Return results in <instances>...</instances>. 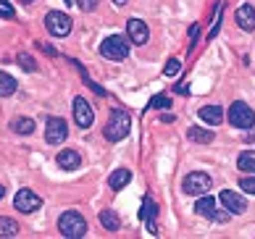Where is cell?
Returning a JSON list of instances; mask_svg holds the SVG:
<instances>
[{
    "mask_svg": "<svg viewBox=\"0 0 255 239\" xmlns=\"http://www.w3.org/2000/svg\"><path fill=\"white\" fill-rule=\"evenodd\" d=\"M129 129H131L129 113H124V111H111V119H108V123H106V129H103V134H106V139H111V142H121V139H127Z\"/></svg>",
    "mask_w": 255,
    "mask_h": 239,
    "instance_id": "cell-1",
    "label": "cell"
},
{
    "mask_svg": "<svg viewBox=\"0 0 255 239\" xmlns=\"http://www.w3.org/2000/svg\"><path fill=\"white\" fill-rule=\"evenodd\" d=\"M58 232L69 239H77V237H84L87 234V221H84V216L77 213V210H66L61 213L58 218Z\"/></svg>",
    "mask_w": 255,
    "mask_h": 239,
    "instance_id": "cell-2",
    "label": "cell"
},
{
    "mask_svg": "<svg viewBox=\"0 0 255 239\" xmlns=\"http://www.w3.org/2000/svg\"><path fill=\"white\" fill-rule=\"evenodd\" d=\"M226 119H229V123L234 129H253V123H255V113L248 103H232L229 105V113H226Z\"/></svg>",
    "mask_w": 255,
    "mask_h": 239,
    "instance_id": "cell-3",
    "label": "cell"
},
{
    "mask_svg": "<svg viewBox=\"0 0 255 239\" xmlns=\"http://www.w3.org/2000/svg\"><path fill=\"white\" fill-rule=\"evenodd\" d=\"M100 55H103V58H108V61H124L127 55H129L127 37H119V34L106 37L103 45H100Z\"/></svg>",
    "mask_w": 255,
    "mask_h": 239,
    "instance_id": "cell-4",
    "label": "cell"
},
{
    "mask_svg": "<svg viewBox=\"0 0 255 239\" xmlns=\"http://www.w3.org/2000/svg\"><path fill=\"white\" fill-rule=\"evenodd\" d=\"M211 184H213L211 176L203 174V171H195V174H187V176H184L182 189H184L187 195H195V197H197V195H205L208 189H211Z\"/></svg>",
    "mask_w": 255,
    "mask_h": 239,
    "instance_id": "cell-5",
    "label": "cell"
},
{
    "mask_svg": "<svg viewBox=\"0 0 255 239\" xmlns=\"http://www.w3.org/2000/svg\"><path fill=\"white\" fill-rule=\"evenodd\" d=\"M45 26H48V32L55 34V37H66L71 32V18L61 11H50L45 16Z\"/></svg>",
    "mask_w": 255,
    "mask_h": 239,
    "instance_id": "cell-6",
    "label": "cell"
},
{
    "mask_svg": "<svg viewBox=\"0 0 255 239\" xmlns=\"http://www.w3.org/2000/svg\"><path fill=\"white\" fill-rule=\"evenodd\" d=\"M13 205H16L18 213H34V210L42 205V200H40V195H34L32 189H18L16 197H13Z\"/></svg>",
    "mask_w": 255,
    "mask_h": 239,
    "instance_id": "cell-7",
    "label": "cell"
},
{
    "mask_svg": "<svg viewBox=\"0 0 255 239\" xmlns=\"http://www.w3.org/2000/svg\"><path fill=\"white\" fill-rule=\"evenodd\" d=\"M66 134H69V129H66L63 119H48V123H45V139H48V145H61Z\"/></svg>",
    "mask_w": 255,
    "mask_h": 239,
    "instance_id": "cell-8",
    "label": "cell"
},
{
    "mask_svg": "<svg viewBox=\"0 0 255 239\" xmlns=\"http://www.w3.org/2000/svg\"><path fill=\"white\" fill-rule=\"evenodd\" d=\"M74 121H77V126H82V129L92 126V121H95V111L90 108V103L84 98L74 100Z\"/></svg>",
    "mask_w": 255,
    "mask_h": 239,
    "instance_id": "cell-9",
    "label": "cell"
},
{
    "mask_svg": "<svg viewBox=\"0 0 255 239\" xmlns=\"http://www.w3.org/2000/svg\"><path fill=\"white\" fill-rule=\"evenodd\" d=\"M127 34H129V40L134 42V45H145L150 40L147 24L139 21V18H129V21H127Z\"/></svg>",
    "mask_w": 255,
    "mask_h": 239,
    "instance_id": "cell-10",
    "label": "cell"
},
{
    "mask_svg": "<svg viewBox=\"0 0 255 239\" xmlns=\"http://www.w3.org/2000/svg\"><path fill=\"white\" fill-rule=\"evenodd\" d=\"M219 203L226 208V210H232V213H245V208H248V203H245V197L237 195L234 189H224V192L219 195Z\"/></svg>",
    "mask_w": 255,
    "mask_h": 239,
    "instance_id": "cell-11",
    "label": "cell"
},
{
    "mask_svg": "<svg viewBox=\"0 0 255 239\" xmlns=\"http://www.w3.org/2000/svg\"><path fill=\"white\" fill-rule=\"evenodd\" d=\"M197 116H200V121L208 123V126H219V123L224 121V111L219 108V105H203Z\"/></svg>",
    "mask_w": 255,
    "mask_h": 239,
    "instance_id": "cell-12",
    "label": "cell"
},
{
    "mask_svg": "<svg viewBox=\"0 0 255 239\" xmlns=\"http://www.w3.org/2000/svg\"><path fill=\"white\" fill-rule=\"evenodd\" d=\"M237 26L245 32H253L255 29V8L253 5H240V11H237Z\"/></svg>",
    "mask_w": 255,
    "mask_h": 239,
    "instance_id": "cell-13",
    "label": "cell"
},
{
    "mask_svg": "<svg viewBox=\"0 0 255 239\" xmlns=\"http://www.w3.org/2000/svg\"><path fill=\"white\" fill-rule=\"evenodd\" d=\"M55 160H58V166H61L63 171H74V168L82 166V158H79L77 150H61Z\"/></svg>",
    "mask_w": 255,
    "mask_h": 239,
    "instance_id": "cell-14",
    "label": "cell"
},
{
    "mask_svg": "<svg viewBox=\"0 0 255 239\" xmlns=\"http://www.w3.org/2000/svg\"><path fill=\"white\" fill-rule=\"evenodd\" d=\"M129 181H131V174H129V171H127V168H116V171H113V174L108 176V187H111V189H124Z\"/></svg>",
    "mask_w": 255,
    "mask_h": 239,
    "instance_id": "cell-15",
    "label": "cell"
},
{
    "mask_svg": "<svg viewBox=\"0 0 255 239\" xmlns=\"http://www.w3.org/2000/svg\"><path fill=\"white\" fill-rule=\"evenodd\" d=\"M219 208V203H216V197H200L195 203V213L197 216H205V218H211V213Z\"/></svg>",
    "mask_w": 255,
    "mask_h": 239,
    "instance_id": "cell-16",
    "label": "cell"
},
{
    "mask_svg": "<svg viewBox=\"0 0 255 239\" xmlns=\"http://www.w3.org/2000/svg\"><path fill=\"white\" fill-rule=\"evenodd\" d=\"M187 137H190L192 142H197V145H208V142L213 139V131H208L203 126H190L187 129Z\"/></svg>",
    "mask_w": 255,
    "mask_h": 239,
    "instance_id": "cell-17",
    "label": "cell"
},
{
    "mask_svg": "<svg viewBox=\"0 0 255 239\" xmlns=\"http://www.w3.org/2000/svg\"><path fill=\"white\" fill-rule=\"evenodd\" d=\"M13 92H16V79L11 74L0 71V98H11Z\"/></svg>",
    "mask_w": 255,
    "mask_h": 239,
    "instance_id": "cell-18",
    "label": "cell"
},
{
    "mask_svg": "<svg viewBox=\"0 0 255 239\" xmlns=\"http://www.w3.org/2000/svg\"><path fill=\"white\" fill-rule=\"evenodd\" d=\"M100 224H103V229H108V232H119V229H121V221H119V216L113 213V210H103V213H100Z\"/></svg>",
    "mask_w": 255,
    "mask_h": 239,
    "instance_id": "cell-19",
    "label": "cell"
},
{
    "mask_svg": "<svg viewBox=\"0 0 255 239\" xmlns=\"http://www.w3.org/2000/svg\"><path fill=\"white\" fill-rule=\"evenodd\" d=\"M237 168L245 171V174H255V152H242V155L237 158Z\"/></svg>",
    "mask_w": 255,
    "mask_h": 239,
    "instance_id": "cell-20",
    "label": "cell"
},
{
    "mask_svg": "<svg viewBox=\"0 0 255 239\" xmlns=\"http://www.w3.org/2000/svg\"><path fill=\"white\" fill-rule=\"evenodd\" d=\"M11 129L16 131V134H32V131H34V121H32V119H24V116H18V119H13Z\"/></svg>",
    "mask_w": 255,
    "mask_h": 239,
    "instance_id": "cell-21",
    "label": "cell"
},
{
    "mask_svg": "<svg viewBox=\"0 0 255 239\" xmlns=\"http://www.w3.org/2000/svg\"><path fill=\"white\" fill-rule=\"evenodd\" d=\"M155 213H158V205L153 203L150 197H145V203H142V210H139V221H153L155 218Z\"/></svg>",
    "mask_w": 255,
    "mask_h": 239,
    "instance_id": "cell-22",
    "label": "cell"
},
{
    "mask_svg": "<svg viewBox=\"0 0 255 239\" xmlns=\"http://www.w3.org/2000/svg\"><path fill=\"white\" fill-rule=\"evenodd\" d=\"M16 234H18V224L13 218L0 216V237H16Z\"/></svg>",
    "mask_w": 255,
    "mask_h": 239,
    "instance_id": "cell-23",
    "label": "cell"
},
{
    "mask_svg": "<svg viewBox=\"0 0 255 239\" xmlns=\"http://www.w3.org/2000/svg\"><path fill=\"white\" fill-rule=\"evenodd\" d=\"M168 105H171V98H168V95H155V98L150 100V108H158V111H166Z\"/></svg>",
    "mask_w": 255,
    "mask_h": 239,
    "instance_id": "cell-24",
    "label": "cell"
},
{
    "mask_svg": "<svg viewBox=\"0 0 255 239\" xmlns=\"http://www.w3.org/2000/svg\"><path fill=\"white\" fill-rule=\"evenodd\" d=\"M179 71H182V63H179L176 58H171V61H168V63L163 66V76H168V79H174V76H176Z\"/></svg>",
    "mask_w": 255,
    "mask_h": 239,
    "instance_id": "cell-25",
    "label": "cell"
},
{
    "mask_svg": "<svg viewBox=\"0 0 255 239\" xmlns=\"http://www.w3.org/2000/svg\"><path fill=\"white\" fill-rule=\"evenodd\" d=\"M18 66H21L24 71H37V63H34V58H32V55H26V53L18 55Z\"/></svg>",
    "mask_w": 255,
    "mask_h": 239,
    "instance_id": "cell-26",
    "label": "cell"
},
{
    "mask_svg": "<svg viewBox=\"0 0 255 239\" xmlns=\"http://www.w3.org/2000/svg\"><path fill=\"white\" fill-rule=\"evenodd\" d=\"M240 189L245 195H255V176H245L240 179Z\"/></svg>",
    "mask_w": 255,
    "mask_h": 239,
    "instance_id": "cell-27",
    "label": "cell"
},
{
    "mask_svg": "<svg viewBox=\"0 0 255 239\" xmlns=\"http://www.w3.org/2000/svg\"><path fill=\"white\" fill-rule=\"evenodd\" d=\"M229 216H232V210H219V208H216L211 213V221L213 224H226V221H229Z\"/></svg>",
    "mask_w": 255,
    "mask_h": 239,
    "instance_id": "cell-28",
    "label": "cell"
},
{
    "mask_svg": "<svg viewBox=\"0 0 255 239\" xmlns=\"http://www.w3.org/2000/svg\"><path fill=\"white\" fill-rule=\"evenodd\" d=\"M0 16H3V18H13V16H16V13H13V8H11V3L0 0Z\"/></svg>",
    "mask_w": 255,
    "mask_h": 239,
    "instance_id": "cell-29",
    "label": "cell"
},
{
    "mask_svg": "<svg viewBox=\"0 0 255 239\" xmlns=\"http://www.w3.org/2000/svg\"><path fill=\"white\" fill-rule=\"evenodd\" d=\"M77 3H79V8H82V11H95V8H98V0H77Z\"/></svg>",
    "mask_w": 255,
    "mask_h": 239,
    "instance_id": "cell-30",
    "label": "cell"
},
{
    "mask_svg": "<svg viewBox=\"0 0 255 239\" xmlns=\"http://www.w3.org/2000/svg\"><path fill=\"white\" fill-rule=\"evenodd\" d=\"M197 34H200V26H190V37H192V45H195V40H197Z\"/></svg>",
    "mask_w": 255,
    "mask_h": 239,
    "instance_id": "cell-31",
    "label": "cell"
},
{
    "mask_svg": "<svg viewBox=\"0 0 255 239\" xmlns=\"http://www.w3.org/2000/svg\"><path fill=\"white\" fill-rule=\"evenodd\" d=\"M245 142H250V145H255V131H250V134L245 137Z\"/></svg>",
    "mask_w": 255,
    "mask_h": 239,
    "instance_id": "cell-32",
    "label": "cell"
},
{
    "mask_svg": "<svg viewBox=\"0 0 255 239\" xmlns=\"http://www.w3.org/2000/svg\"><path fill=\"white\" fill-rule=\"evenodd\" d=\"M113 3H116V5H127V0H113Z\"/></svg>",
    "mask_w": 255,
    "mask_h": 239,
    "instance_id": "cell-33",
    "label": "cell"
},
{
    "mask_svg": "<svg viewBox=\"0 0 255 239\" xmlns=\"http://www.w3.org/2000/svg\"><path fill=\"white\" fill-rule=\"evenodd\" d=\"M3 195H5V187H3V184H0V200H3Z\"/></svg>",
    "mask_w": 255,
    "mask_h": 239,
    "instance_id": "cell-34",
    "label": "cell"
},
{
    "mask_svg": "<svg viewBox=\"0 0 255 239\" xmlns=\"http://www.w3.org/2000/svg\"><path fill=\"white\" fill-rule=\"evenodd\" d=\"M18 3H24V5H29V3H34V0H18Z\"/></svg>",
    "mask_w": 255,
    "mask_h": 239,
    "instance_id": "cell-35",
    "label": "cell"
},
{
    "mask_svg": "<svg viewBox=\"0 0 255 239\" xmlns=\"http://www.w3.org/2000/svg\"><path fill=\"white\" fill-rule=\"evenodd\" d=\"M66 3H69V5H71V0H66Z\"/></svg>",
    "mask_w": 255,
    "mask_h": 239,
    "instance_id": "cell-36",
    "label": "cell"
}]
</instances>
